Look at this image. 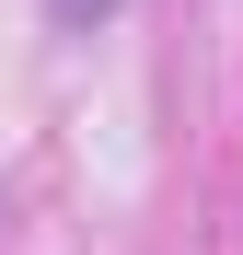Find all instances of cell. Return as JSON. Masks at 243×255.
Here are the masks:
<instances>
[{"label":"cell","mask_w":243,"mask_h":255,"mask_svg":"<svg viewBox=\"0 0 243 255\" xmlns=\"http://www.w3.org/2000/svg\"><path fill=\"white\" fill-rule=\"evenodd\" d=\"M104 12H128V0H58V23H104Z\"/></svg>","instance_id":"1"}]
</instances>
